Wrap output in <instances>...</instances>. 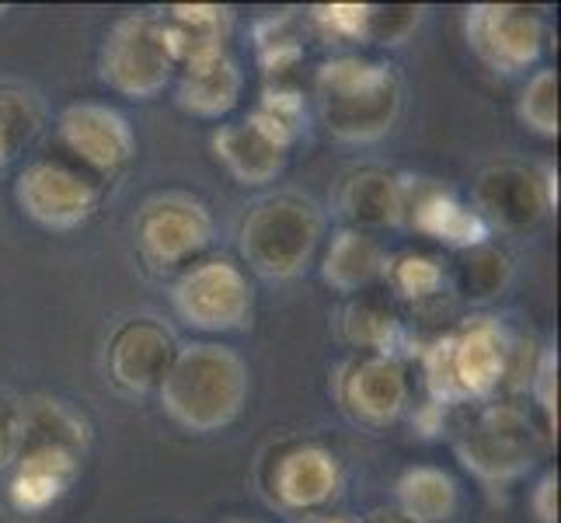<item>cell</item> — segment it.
Returning a JSON list of instances; mask_svg holds the SVG:
<instances>
[{
	"label": "cell",
	"mask_w": 561,
	"mask_h": 523,
	"mask_svg": "<svg viewBox=\"0 0 561 523\" xmlns=\"http://www.w3.org/2000/svg\"><path fill=\"white\" fill-rule=\"evenodd\" d=\"M530 513L537 523H558V471H545L534 481Z\"/></svg>",
	"instance_id": "d590c367"
},
{
	"label": "cell",
	"mask_w": 561,
	"mask_h": 523,
	"mask_svg": "<svg viewBox=\"0 0 561 523\" xmlns=\"http://www.w3.org/2000/svg\"><path fill=\"white\" fill-rule=\"evenodd\" d=\"M527 391L534 401V416L545 425V433L554 440L558 436V345H540Z\"/></svg>",
	"instance_id": "d6a6232c"
},
{
	"label": "cell",
	"mask_w": 561,
	"mask_h": 523,
	"mask_svg": "<svg viewBox=\"0 0 561 523\" xmlns=\"http://www.w3.org/2000/svg\"><path fill=\"white\" fill-rule=\"evenodd\" d=\"M332 395L339 409L359 425H391L398 422L412 405V380H409V363L394 356H370L359 353L345 360L335 380Z\"/></svg>",
	"instance_id": "5bb4252c"
},
{
	"label": "cell",
	"mask_w": 561,
	"mask_h": 523,
	"mask_svg": "<svg viewBox=\"0 0 561 523\" xmlns=\"http://www.w3.org/2000/svg\"><path fill=\"white\" fill-rule=\"evenodd\" d=\"M380 283L387 286L391 300L409 304L412 311H439L454 297L447 262L430 255V251H398L387 259Z\"/></svg>",
	"instance_id": "cb8c5ba5"
},
{
	"label": "cell",
	"mask_w": 561,
	"mask_h": 523,
	"mask_svg": "<svg viewBox=\"0 0 561 523\" xmlns=\"http://www.w3.org/2000/svg\"><path fill=\"white\" fill-rule=\"evenodd\" d=\"M105 182L88 174L64 150L35 154L14 179V203L25 217L56 235L84 227L105 200Z\"/></svg>",
	"instance_id": "ba28073f"
},
{
	"label": "cell",
	"mask_w": 561,
	"mask_h": 523,
	"mask_svg": "<svg viewBox=\"0 0 561 523\" xmlns=\"http://www.w3.org/2000/svg\"><path fill=\"white\" fill-rule=\"evenodd\" d=\"M248 395L251 374L241 353L209 339L179 345L158 387L164 416L196 436H209L234 425L244 416Z\"/></svg>",
	"instance_id": "3957f363"
},
{
	"label": "cell",
	"mask_w": 561,
	"mask_h": 523,
	"mask_svg": "<svg viewBox=\"0 0 561 523\" xmlns=\"http://www.w3.org/2000/svg\"><path fill=\"white\" fill-rule=\"evenodd\" d=\"M404 230H415L419 238L447 245L454 255L492 241L489 227L478 213L463 203L450 185L436 179H415L404 174Z\"/></svg>",
	"instance_id": "2e32d148"
},
{
	"label": "cell",
	"mask_w": 561,
	"mask_h": 523,
	"mask_svg": "<svg viewBox=\"0 0 561 523\" xmlns=\"http://www.w3.org/2000/svg\"><path fill=\"white\" fill-rule=\"evenodd\" d=\"M175 315L203 336L244 332L255 315V286L248 273L227 255L199 259L171 283Z\"/></svg>",
	"instance_id": "9c48e42d"
},
{
	"label": "cell",
	"mask_w": 561,
	"mask_h": 523,
	"mask_svg": "<svg viewBox=\"0 0 561 523\" xmlns=\"http://www.w3.org/2000/svg\"><path fill=\"white\" fill-rule=\"evenodd\" d=\"M244 91V70L234 53L175 73V105L196 120H227Z\"/></svg>",
	"instance_id": "603a6c76"
},
{
	"label": "cell",
	"mask_w": 561,
	"mask_h": 523,
	"mask_svg": "<svg viewBox=\"0 0 561 523\" xmlns=\"http://www.w3.org/2000/svg\"><path fill=\"white\" fill-rule=\"evenodd\" d=\"M398 513L415 523H447L457 513L460 489L450 471L436 464H412L394 481Z\"/></svg>",
	"instance_id": "4316f807"
},
{
	"label": "cell",
	"mask_w": 561,
	"mask_h": 523,
	"mask_svg": "<svg viewBox=\"0 0 561 523\" xmlns=\"http://www.w3.org/2000/svg\"><path fill=\"white\" fill-rule=\"evenodd\" d=\"M516 120L545 140L558 137V70L554 67H537L527 77V84L519 88V99H516Z\"/></svg>",
	"instance_id": "4dcf8cb0"
},
{
	"label": "cell",
	"mask_w": 561,
	"mask_h": 523,
	"mask_svg": "<svg viewBox=\"0 0 561 523\" xmlns=\"http://www.w3.org/2000/svg\"><path fill=\"white\" fill-rule=\"evenodd\" d=\"M175 53L161 14L129 11L108 25L99 46V77L129 102H150L175 84Z\"/></svg>",
	"instance_id": "8992f818"
},
{
	"label": "cell",
	"mask_w": 561,
	"mask_h": 523,
	"mask_svg": "<svg viewBox=\"0 0 561 523\" xmlns=\"http://www.w3.org/2000/svg\"><path fill=\"white\" fill-rule=\"evenodd\" d=\"M447 430L457 461L485 489H506L534 471L551 443L530 405L502 395L457 409Z\"/></svg>",
	"instance_id": "277c9868"
},
{
	"label": "cell",
	"mask_w": 561,
	"mask_h": 523,
	"mask_svg": "<svg viewBox=\"0 0 561 523\" xmlns=\"http://www.w3.org/2000/svg\"><path fill=\"white\" fill-rule=\"evenodd\" d=\"M391 251L380 245L377 235L356 227H339L324 245L321 255V280L335 289V294L356 297L374 289L383 280V269Z\"/></svg>",
	"instance_id": "44dd1931"
},
{
	"label": "cell",
	"mask_w": 561,
	"mask_h": 523,
	"mask_svg": "<svg viewBox=\"0 0 561 523\" xmlns=\"http://www.w3.org/2000/svg\"><path fill=\"white\" fill-rule=\"evenodd\" d=\"M259 486L268 507L311 516L339 499L342 461L318 440H286L262 457Z\"/></svg>",
	"instance_id": "8fae6325"
},
{
	"label": "cell",
	"mask_w": 561,
	"mask_h": 523,
	"mask_svg": "<svg viewBox=\"0 0 561 523\" xmlns=\"http://www.w3.org/2000/svg\"><path fill=\"white\" fill-rule=\"evenodd\" d=\"M468 206L489 227V235H527L558 209V168L548 161L489 164L471 182Z\"/></svg>",
	"instance_id": "30bf717a"
},
{
	"label": "cell",
	"mask_w": 561,
	"mask_h": 523,
	"mask_svg": "<svg viewBox=\"0 0 561 523\" xmlns=\"http://www.w3.org/2000/svg\"><path fill=\"white\" fill-rule=\"evenodd\" d=\"M133 248L150 273H182L206 255L217 224L209 206L185 189H164L147 196L133 213Z\"/></svg>",
	"instance_id": "52a82bcc"
},
{
	"label": "cell",
	"mask_w": 561,
	"mask_h": 523,
	"mask_svg": "<svg viewBox=\"0 0 561 523\" xmlns=\"http://www.w3.org/2000/svg\"><path fill=\"white\" fill-rule=\"evenodd\" d=\"M335 209L345 227L356 230H398L404 224V174L377 164L353 168L342 174Z\"/></svg>",
	"instance_id": "d6986e66"
},
{
	"label": "cell",
	"mask_w": 561,
	"mask_h": 523,
	"mask_svg": "<svg viewBox=\"0 0 561 523\" xmlns=\"http://www.w3.org/2000/svg\"><path fill=\"white\" fill-rule=\"evenodd\" d=\"M8 11H11V8H4V4H0V18H4V14H8Z\"/></svg>",
	"instance_id": "ab89813d"
},
{
	"label": "cell",
	"mask_w": 561,
	"mask_h": 523,
	"mask_svg": "<svg viewBox=\"0 0 561 523\" xmlns=\"http://www.w3.org/2000/svg\"><path fill=\"white\" fill-rule=\"evenodd\" d=\"M179 336L158 315H129L112 328L105 342L108 380L126 395L158 391L171 360L179 353Z\"/></svg>",
	"instance_id": "9a60e30c"
},
{
	"label": "cell",
	"mask_w": 561,
	"mask_h": 523,
	"mask_svg": "<svg viewBox=\"0 0 561 523\" xmlns=\"http://www.w3.org/2000/svg\"><path fill=\"white\" fill-rule=\"evenodd\" d=\"M463 38L481 67L499 77H516L540 64L548 25L524 4H474L463 11Z\"/></svg>",
	"instance_id": "7c38bea8"
},
{
	"label": "cell",
	"mask_w": 561,
	"mask_h": 523,
	"mask_svg": "<svg viewBox=\"0 0 561 523\" xmlns=\"http://www.w3.org/2000/svg\"><path fill=\"white\" fill-rule=\"evenodd\" d=\"M84 457L43 443H22L8 468V502L25 516L46 513L60 502L81 478Z\"/></svg>",
	"instance_id": "e0dca14e"
},
{
	"label": "cell",
	"mask_w": 561,
	"mask_h": 523,
	"mask_svg": "<svg viewBox=\"0 0 561 523\" xmlns=\"http://www.w3.org/2000/svg\"><path fill=\"white\" fill-rule=\"evenodd\" d=\"M46 129V102L32 84L0 81V171L25 154Z\"/></svg>",
	"instance_id": "83f0119b"
},
{
	"label": "cell",
	"mask_w": 561,
	"mask_h": 523,
	"mask_svg": "<svg viewBox=\"0 0 561 523\" xmlns=\"http://www.w3.org/2000/svg\"><path fill=\"white\" fill-rule=\"evenodd\" d=\"M168 29V43L175 53V67L188 70L206 60L230 53V32H234V11L220 4H175L161 11Z\"/></svg>",
	"instance_id": "ffe728a7"
},
{
	"label": "cell",
	"mask_w": 561,
	"mask_h": 523,
	"mask_svg": "<svg viewBox=\"0 0 561 523\" xmlns=\"http://www.w3.org/2000/svg\"><path fill=\"white\" fill-rule=\"evenodd\" d=\"M56 150H64L70 161L108 185L137 158V133L119 109L73 102L56 120Z\"/></svg>",
	"instance_id": "4fadbf2b"
},
{
	"label": "cell",
	"mask_w": 561,
	"mask_h": 523,
	"mask_svg": "<svg viewBox=\"0 0 561 523\" xmlns=\"http://www.w3.org/2000/svg\"><path fill=\"white\" fill-rule=\"evenodd\" d=\"M18 447H22V401L0 391V475L14 464Z\"/></svg>",
	"instance_id": "e575fe53"
},
{
	"label": "cell",
	"mask_w": 561,
	"mask_h": 523,
	"mask_svg": "<svg viewBox=\"0 0 561 523\" xmlns=\"http://www.w3.org/2000/svg\"><path fill=\"white\" fill-rule=\"evenodd\" d=\"M324 209L314 196L279 189L259 196L238 224V251L262 280L286 283L307 273L324 241Z\"/></svg>",
	"instance_id": "5b68a950"
},
{
	"label": "cell",
	"mask_w": 561,
	"mask_h": 523,
	"mask_svg": "<svg viewBox=\"0 0 561 523\" xmlns=\"http://www.w3.org/2000/svg\"><path fill=\"white\" fill-rule=\"evenodd\" d=\"M213 158L224 164V171L244 189H262L276 182L289 164V147H283L273 133L262 129L251 115L234 123H220L209 137Z\"/></svg>",
	"instance_id": "ac0fdd59"
},
{
	"label": "cell",
	"mask_w": 561,
	"mask_h": 523,
	"mask_svg": "<svg viewBox=\"0 0 561 523\" xmlns=\"http://www.w3.org/2000/svg\"><path fill=\"white\" fill-rule=\"evenodd\" d=\"M224 523H262V520H248V516H230V520H224Z\"/></svg>",
	"instance_id": "f35d334b"
},
{
	"label": "cell",
	"mask_w": 561,
	"mask_h": 523,
	"mask_svg": "<svg viewBox=\"0 0 561 523\" xmlns=\"http://www.w3.org/2000/svg\"><path fill=\"white\" fill-rule=\"evenodd\" d=\"M513 345L516 332L489 311H471L454 321L419 349L425 401L457 412L506 395Z\"/></svg>",
	"instance_id": "6da1fadb"
},
{
	"label": "cell",
	"mask_w": 561,
	"mask_h": 523,
	"mask_svg": "<svg viewBox=\"0 0 561 523\" xmlns=\"http://www.w3.org/2000/svg\"><path fill=\"white\" fill-rule=\"evenodd\" d=\"M91 440V422L73 401L56 395H32L22 401V443H43V447H60L77 457H88Z\"/></svg>",
	"instance_id": "d4e9b609"
},
{
	"label": "cell",
	"mask_w": 561,
	"mask_h": 523,
	"mask_svg": "<svg viewBox=\"0 0 561 523\" xmlns=\"http://www.w3.org/2000/svg\"><path fill=\"white\" fill-rule=\"evenodd\" d=\"M304 523H356L350 516H332V513H318V516H307Z\"/></svg>",
	"instance_id": "74e56055"
},
{
	"label": "cell",
	"mask_w": 561,
	"mask_h": 523,
	"mask_svg": "<svg viewBox=\"0 0 561 523\" xmlns=\"http://www.w3.org/2000/svg\"><path fill=\"white\" fill-rule=\"evenodd\" d=\"M339 328H342V339L356 345L359 353L394 356L404 363L415 356L412 336H409V328H404L401 315L394 311V304L377 297L374 289L350 297V304H345L339 315Z\"/></svg>",
	"instance_id": "7402d4cb"
},
{
	"label": "cell",
	"mask_w": 561,
	"mask_h": 523,
	"mask_svg": "<svg viewBox=\"0 0 561 523\" xmlns=\"http://www.w3.org/2000/svg\"><path fill=\"white\" fill-rule=\"evenodd\" d=\"M363 523H415V520H409V516H401L398 510H377V513H370Z\"/></svg>",
	"instance_id": "8d00e7d4"
},
{
	"label": "cell",
	"mask_w": 561,
	"mask_h": 523,
	"mask_svg": "<svg viewBox=\"0 0 561 523\" xmlns=\"http://www.w3.org/2000/svg\"><path fill=\"white\" fill-rule=\"evenodd\" d=\"M262 129H268L273 137L294 150L304 133H307V120H311V109H307L304 91L289 88V84H265V91L259 94L255 109L248 112Z\"/></svg>",
	"instance_id": "f546056e"
},
{
	"label": "cell",
	"mask_w": 561,
	"mask_h": 523,
	"mask_svg": "<svg viewBox=\"0 0 561 523\" xmlns=\"http://www.w3.org/2000/svg\"><path fill=\"white\" fill-rule=\"evenodd\" d=\"M425 8L415 4H374L370 11V43L366 46H404L422 25Z\"/></svg>",
	"instance_id": "836d02e7"
},
{
	"label": "cell",
	"mask_w": 561,
	"mask_h": 523,
	"mask_svg": "<svg viewBox=\"0 0 561 523\" xmlns=\"http://www.w3.org/2000/svg\"><path fill=\"white\" fill-rule=\"evenodd\" d=\"M370 11L374 4H318L307 11V25L328 43L366 46L370 43Z\"/></svg>",
	"instance_id": "1f68e13d"
},
{
	"label": "cell",
	"mask_w": 561,
	"mask_h": 523,
	"mask_svg": "<svg viewBox=\"0 0 561 523\" xmlns=\"http://www.w3.org/2000/svg\"><path fill=\"white\" fill-rule=\"evenodd\" d=\"M255 60L268 84H286V77L304 64V22L289 11L265 14L255 25Z\"/></svg>",
	"instance_id": "f1b7e54d"
},
{
	"label": "cell",
	"mask_w": 561,
	"mask_h": 523,
	"mask_svg": "<svg viewBox=\"0 0 561 523\" xmlns=\"http://www.w3.org/2000/svg\"><path fill=\"white\" fill-rule=\"evenodd\" d=\"M314 115L339 144H377L401 120L404 81L394 64L342 53L314 70Z\"/></svg>",
	"instance_id": "7a4b0ae2"
},
{
	"label": "cell",
	"mask_w": 561,
	"mask_h": 523,
	"mask_svg": "<svg viewBox=\"0 0 561 523\" xmlns=\"http://www.w3.org/2000/svg\"><path fill=\"white\" fill-rule=\"evenodd\" d=\"M447 269H450L454 297L468 300L471 307H489L492 300H499L510 289L513 273H516L510 251L492 241L468 248V251H457L454 265H447Z\"/></svg>",
	"instance_id": "484cf974"
}]
</instances>
